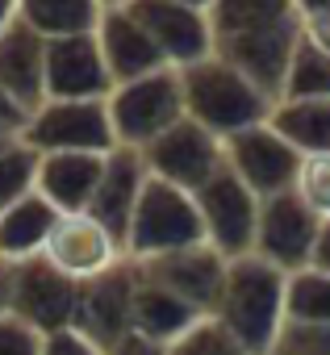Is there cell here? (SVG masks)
I'll return each instance as SVG.
<instances>
[{
    "instance_id": "6da1fadb",
    "label": "cell",
    "mask_w": 330,
    "mask_h": 355,
    "mask_svg": "<svg viewBox=\"0 0 330 355\" xmlns=\"http://www.w3.org/2000/svg\"><path fill=\"white\" fill-rule=\"evenodd\" d=\"M214 55L243 71L263 96L280 101L293 51L305 34L301 9L284 0H226L209 5Z\"/></svg>"
},
{
    "instance_id": "7a4b0ae2",
    "label": "cell",
    "mask_w": 330,
    "mask_h": 355,
    "mask_svg": "<svg viewBox=\"0 0 330 355\" xmlns=\"http://www.w3.org/2000/svg\"><path fill=\"white\" fill-rule=\"evenodd\" d=\"M284 288H288V276L276 272L272 263H263L255 255L230 259L214 318L243 343L247 355H272L280 343V330L288 322Z\"/></svg>"
},
{
    "instance_id": "3957f363",
    "label": "cell",
    "mask_w": 330,
    "mask_h": 355,
    "mask_svg": "<svg viewBox=\"0 0 330 355\" xmlns=\"http://www.w3.org/2000/svg\"><path fill=\"white\" fill-rule=\"evenodd\" d=\"M180 84H184V113L222 142H230L243 130L263 125L272 117V109H276L272 96H263L243 71H234L218 55H209L205 63L180 71Z\"/></svg>"
},
{
    "instance_id": "277c9868",
    "label": "cell",
    "mask_w": 330,
    "mask_h": 355,
    "mask_svg": "<svg viewBox=\"0 0 330 355\" xmlns=\"http://www.w3.org/2000/svg\"><path fill=\"white\" fill-rule=\"evenodd\" d=\"M197 243H205L197 197L150 175V184H146V193H142V201L130 218V230H125V259L130 263H150V259H163V255L189 251Z\"/></svg>"
},
{
    "instance_id": "5b68a950",
    "label": "cell",
    "mask_w": 330,
    "mask_h": 355,
    "mask_svg": "<svg viewBox=\"0 0 330 355\" xmlns=\"http://www.w3.org/2000/svg\"><path fill=\"white\" fill-rule=\"evenodd\" d=\"M105 105H109L117 146H130V150H146L150 142H159L172 125H180L189 117L184 113V84H180L176 67H163L155 76L117 84Z\"/></svg>"
},
{
    "instance_id": "8992f818",
    "label": "cell",
    "mask_w": 330,
    "mask_h": 355,
    "mask_svg": "<svg viewBox=\"0 0 330 355\" xmlns=\"http://www.w3.org/2000/svg\"><path fill=\"white\" fill-rule=\"evenodd\" d=\"M21 142L38 155H109L117 150L105 101H46L26 117Z\"/></svg>"
},
{
    "instance_id": "52a82bcc",
    "label": "cell",
    "mask_w": 330,
    "mask_h": 355,
    "mask_svg": "<svg viewBox=\"0 0 330 355\" xmlns=\"http://www.w3.org/2000/svg\"><path fill=\"white\" fill-rule=\"evenodd\" d=\"M197 209H201V226H205V243L222 255V259H243L255 251V230H259V209L263 201L238 180L230 167H222L214 180L193 193Z\"/></svg>"
},
{
    "instance_id": "ba28073f",
    "label": "cell",
    "mask_w": 330,
    "mask_h": 355,
    "mask_svg": "<svg viewBox=\"0 0 330 355\" xmlns=\"http://www.w3.org/2000/svg\"><path fill=\"white\" fill-rule=\"evenodd\" d=\"M146 171L155 180L172 184L180 193H201L214 175L226 167V142L214 138L205 125H197L193 117H184L180 125H172L159 142H150L142 150Z\"/></svg>"
},
{
    "instance_id": "9c48e42d",
    "label": "cell",
    "mask_w": 330,
    "mask_h": 355,
    "mask_svg": "<svg viewBox=\"0 0 330 355\" xmlns=\"http://www.w3.org/2000/svg\"><path fill=\"white\" fill-rule=\"evenodd\" d=\"M130 9L138 13V21L155 38L168 67L189 71L214 55L209 5H189V0H134Z\"/></svg>"
},
{
    "instance_id": "30bf717a",
    "label": "cell",
    "mask_w": 330,
    "mask_h": 355,
    "mask_svg": "<svg viewBox=\"0 0 330 355\" xmlns=\"http://www.w3.org/2000/svg\"><path fill=\"white\" fill-rule=\"evenodd\" d=\"M318 230H322V222L293 193L268 197L263 209H259V230H255V251L251 255L272 263L284 276H297V272H305L313 263Z\"/></svg>"
},
{
    "instance_id": "8fae6325",
    "label": "cell",
    "mask_w": 330,
    "mask_h": 355,
    "mask_svg": "<svg viewBox=\"0 0 330 355\" xmlns=\"http://www.w3.org/2000/svg\"><path fill=\"white\" fill-rule=\"evenodd\" d=\"M42 259L55 272H63L67 280L88 284V280L121 268L125 263V247L92 214H63L55 222V230H51V243H46Z\"/></svg>"
},
{
    "instance_id": "7c38bea8",
    "label": "cell",
    "mask_w": 330,
    "mask_h": 355,
    "mask_svg": "<svg viewBox=\"0 0 330 355\" xmlns=\"http://www.w3.org/2000/svg\"><path fill=\"white\" fill-rule=\"evenodd\" d=\"M226 167L238 175V180L259 197H280V193H293V180H297V167H301V150L288 146L272 121L255 125V130H243L226 142Z\"/></svg>"
},
{
    "instance_id": "4fadbf2b",
    "label": "cell",
    "mask_w": 330,
    "mask_h": 355,
    "mask_svg": "<svg viewBox=\"0 0 330 355\" xmlns=\"http://www.w3.org/2000/svg\"><path fill=\"white\" fill-rule=\"evenodd\" d=\"M76 309H80V284L55 272L46 259H30L13 268V313L30 322L38 334H59L76 330Z\"/></svg>"
},
{
    "instance_id": "5bb4252c",
    "label": "cell",
    "mask_w": 330,
    "mask_h": 355,
    "mask_svg": "<svg viewBox=\"0 0 330 355\" xmlns=\"http://www.w3.org/2000/svg\"><path fill=\"white\" fill-rule=\"evenodd\" d=\"M134 288H138V268L130 259L121 268L80 284L76 330L84 338H92L101 351L117 347L125 334H134Z\"/></svg>"
},
{
    "instance_id": "9a60e30c",
    "label": "cell",
    "mask_w": 330,
    "mask_h": 355,
    "mask_svg": "<svg viewBox=\"0 0 330 355\" xmlns=\"http://www.w3.org/2000/svg\"><path fill=\"white\" fill-rule=\"evenodd\" d=\"M134 268H138L146 280H155V284H163L168 293H176V297H180L184 305H193L201 318H214L230 259H222L209 243H197V247H189V251L163 255V259H150V263H134Z\"/></svg>"
},
{
    "instance_id": "2e32d148",
    "label": "cell",
    "mask_w": 330,
    "mask_h": 355,
    "mask_svg": "<svg viewBox=\"0 0 330 355\" xmlns=\"http://www.w3.org/2000/svg\"><path fill=\"white\" fill-rule=\"evenodd\" d=\"M96 46L105 55L113 88L130 84V80H142V76H155V71L168 67L163 55H159V46H155V38L146 34V26L138 21V13L130 5H101Z\"/></svg>"
},
{
    "instance_id": "e0dca14e",
    "label": "cell",
    "mask_w": 330,
    "mask_h": 355,
    "mask_svg": "<svg viewBox=\"0 0 330 355\" xmlns=\"http://www.w3.org/2000/svg\"><path fill=\"white\" fill-rule=\"evenodd\" d=\"M113 76L96 34L46 42V101H109Z\"/></svg>"
},
{
    "instance_id": "ac0fdd59",
    "label": "cell",
    "mask_w": 330,
    "mask_h": 355,
    "mask_svg": "<svg viewBox=\"0 0 330 355\" xmlns=\"http://www.w3.org/2000/svg\"><path fill=\"white\" fill-rule=\"evenodd\" d=\"M0 88L26 117L46 105V38H38L21 17L0 34Z\"/></svg>"
},
{
    "instance_id": "d6986e66",
    "label": "cell",
    "mask_w": 330,
    "mask_h": 355,
    "mask_svg": "<svg viewBox=\"0 0 330 355\" xmlns=\"http://www.w3.org/2000/svg\"><path fill=\"white\" fill-rule=\"evenodd\" d=\"M146 184H150V171H146L142 150H130V146L109 150L101 189H96L88 214H92L113 239H121V247H125V230H130V218H134V209H138Z\"/></svg>"
},
{
    "instance_id": "ffe728a7",
    "label": "cell",
    "mask_w": 330,
    "mask_h": 355,
    "mask_svg": "<svg viewBox=\"0 0 330 355\" xmlns=\"http://www.w3.org/2000/svg\"><path fill=\"white\" fill-rule=\"evenodd\" d=\"M109 155H42L38 159V197L59 214H88L101 189Z\"/></svg>"
},
{
    "instance_id": "44dd1931",
    "label": "cell",
    "mask_w": 330,
    "mask_h": 355,
    "mask_svg": "<svg viewBox=\"0 0 330 355\" xmlns=\"http://www.w3.org/2000/svg\"><path fill=\"white\" fill-rule=\"evenodd\" d=\"M63 214L51 209L38 193L26 197L21 205H13L9 214H0V263H30V259H42L46 243H51V230Z\"/></svg>"
},
{
    "instance_id": "7402d4cb",
    "label": "cell",
    "mask_w": 330,
    "mask_h": 355,
    "mask_svg": "<svg viewBox=\"0 0 330 355\" xmlns=\"http://www.w3.org/2000/svg\"><path fill=\"white\" fill-rule=\"evenodd\" d=\"M197 322H201V313L193 305H184L176 293H168L163 284H155V280H146L138 272V288H134V334L172 347Z\"/></svg>"
},
{
    "instance_id": "603a6c76",
    "label": "cell",
    "mask_w": 330,
    "mask_h": 355,
    "mask_svg": "<svg viewBox=\"0 0 330 355\" xmlns=\"http://www.w3.org/2000/svg\"><path fill=\"white\" fill-rule=\"evenodd\" d=\"M17 17H21L38 38L63 42V38L96 34L101 5H92V0H26V5H17Z\"/></svg>"
},
{
    "instance_id": "cb8c5ba5",
    "label": "cell",
    "mask_w": 330,
    "mask_h": 355,
    "mask_svg": "<svg viewBox=\"0 0 330 355\" xmlns=\"http://www.w3.org/2000/svg\"><path fill=\"white\" fill-rule=\"evenodd\" d=\"M268 121L301 155H330V101H276Z\"/></svg>"
},
{
    "instance_id": "d4e9b609",
    "label": "cell",
    "mask_w": 330,
    "mask_h": 355,
    "mask_svg": "<svg viewBox=\"0 0 330 355\" xmlns=\"http://www.w3.org/2000/svg\"><path fill=\"white\" fill-rule=\"evenodd\" d=\"M280 101H330V51L309 30L301 34L297 51H293Z\"/></svg>"
},
{
    "instance_id": "484cf974",
    "label": "cell",
    "mask_w": 330,
    "mask_h": 355,
    "mask_svg": "<svg viewBox=\"0 0 330 355\" xmlns=\"http://www.w3.org/2000/svg\"><path fill=\"white\" fill-rule=\"evenodd\" d=\"M284 313L297 326H330V272L305 268V272L288 276Z\"/></svg>"
},
{
    "instance_id": "4316f807",
    "label": "cell",
    "mask_w": 330,
    "mask_h": 355,
    "mask_svg": "<svg viewBox=\"0 0 330 355\" xmlns=\"http://www.w3.org/2000/svg\"><path fill=\"white\" fill-rule=\"evenodd\" d=\"M38 159L42 155L21 138L9 150H0V214H9L13 205L38 193Z\"/></svg>"
},
{
    "instance_id": "83f0119b",
    "label": "cell",
    "mask_w": 330,
    "mask_h": 355,
    "mask_svg": "<svg viewBox=\"0 0 330 355\" xmlns=\"http://www.w3.org/2000/svg\"><path fill=\"white\" fill-rule=\"evenodd\" d=\"M293 197L318 222H330V155H301L297 180H293Z\"/></svg>"
},
{
    "instance_id": "f1b7e54d",
    "label": "cell",
    "mask_w": 330,
    "mask_h": 355,
    "mask_svg": "<svg viewBox=\"0 0 330 355\" xmlns=\"http://www.w3.org/2000/svg\"><path fill=\"white\" fill-rule=\"evenodd\" d=\"M168 351H172V355H247L243 343H238L218 318H201V322H197L189 334H180Z\"/></svg>"
},
{
    "instance_id": "f546056e",
    "label": "cell",
    "mask_w": 330,
    "mask_h": 355,
    "mask_svg": "<svg viewBox=\"0 0 330 355\" xmlns=\"http://www.w3.org/2000/svg\"><path fill=\"white\" fill-rule=\"evenodd\" d=\"M272 355H330V326H297L284 322Z\"/></svg>"
},
{
    "instance_id": "4dcf8cb0",
    "label": "cell",
    "mask_w": 330,
    "mask_h": 355,
    "mask_svg": "<svg viewBox=\"0 0 330 355\" xmlns=\"http://www.w3.org/2000/svg\"><path fill=\"white\" fill-rule=\"evenodd\" d=\"M46 334H38L30 322H21L17 313L0 318V355H42Z\"/></svg>"
},
{
    "instance_id": "1f68e13d",
    "label": "cell",
    "mask_w": 330,
    "mask_h": 355,
    "mask_svg": "<svg viewBox=\"0 0 330 355\" xmlns=\"http://www.w3.org/2000/svg\"><path fill=\"white\" fill-rule=\"evenodd\" d=\"M42 355H109V351H101V347H96L92 338H84L80 330H59V334L46 338Z\"/></svg>"
},
{
    "instance_id": "d6a6232c",
    "label": "cell",
    "mask_w": 330,
    "mask_h": 355,
    "mask_svg": "<svg viewBox=\"0 0 330 355\" xmlns=\"http://www.w3.org/2000/svg\"><path fill=\"white\" fill-rule=\"evenodd\" d=\"M301 9V21H305V30L330 51V5H297Z\"/></svg>"
},
{
    "instance_id": "836d02e7",
    "label": "cell",
    "mask_w": 330,
    "mask_h": 355,
    "mask_svg": "<svg viewBox=\"0 0 330 355\" xmlns=\"http://www.w3.org/2000/svg\"><path fill=\"white\" fill-rule=\"evenodd\" d=\"M109 355H172L163 343H155V338H142V334H125L117 347H109Z\"/></svg>"
},
{
    "instance_id": "e575fe53",
    "label": "cell",
    "mask_w": 330,
    "mask_h": 355,
    "mask_svg": "<svg viewBox=\"0 0 330 355\" xmlns=\"http://www.w3.org/2000/svg\"><path fill=\"white\" fill-rule=\"evenodd\" d=\"M0 125H5V130H13V134H21L26 130V113L5 96V88H0Z\"/></svg>"
},
{
    "instance_id": "d590c367",
    "label": "cell",
    "mask_w": 330,
    "mask_h": 355,
    "mask_svg": "<svg viewBox=\"0 0 330 355\" xmlns=\"http://www.w3.org/2000/svg\"><path fill=\"white\" fill-rule=\"evenodd\" d=\"M309 268L330 272V222H322V230H318V251H313V263Z\"/></svg>"
},
{
    "instance_id": "8d00e7d4",
    "label": "cell",
    "mask_w": 330,
    "mask_h": 355,
    "mask_svg": "<svg viewBox=\"0 0 330 355\" xmlns=\"http://www.w3.org/2000/svg\"><path fill=\"white\" fill-rule=\"evenodd\" d=\"M13 313V268L0 263V318Z\"/></svg>"
},
{
    "instance_id": "74e56055",
    "label": "cell",
    "mask_w": 330,
    "mask_h": 355,
    "mask_svg": "<svg viewBox=\"0 0 330 355\" xmlns=\"http://www.w3.org/2000/svg\"><path fill=\"white\" fill-rule=\"evenodd\" d=\"M13 17H17V5H13V0H0V34L13 26Z\"/></svg>"
},
{
    "instance_id": "f35d334b",
    "label": "cell",
    "mask_w": 330,
    "mask_h": 355,
    "mask_svg": "<svg viewBox=\"0 0 330 355\" xmlns=\"http://www.w3.org/2000/svg\"><path fill=\"white\" fill-rule=\"evenodd\" d=\"M17 138H21V134H13V130H5V125H0V150H9Z\"/></svg>"
}]
</instances>
